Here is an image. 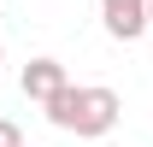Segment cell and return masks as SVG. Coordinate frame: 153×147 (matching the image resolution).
<instances>
[{"label": "cell", "mask_w": 153, "mask_h": 147, "mask_svg": "<svg viewBox=\"0 0 153 147\" xmlns=\"http://www.w3.org/2000/svg\"><path fill=\"white\" fill-rule=\"evenodd\" d=\"M0 147H24V129L12 124V118H0Z\"/></svg>", "instance_id": "4"}, {"label": "cell", "mask_w": 153, "mask_h": 147, "mask_svg": "<svg viewBox=\"0 0 153 147\" xmlns=\"http://www.w3.org/2000/svg\"><path fill=\"white\" fill-rule=\"evenodd\" d=\"M147 30H153V0H147Z\"/></svg>", "instance_id": "5"}, {"label": "cell", "mask_w": 153, "mask_h": 147, "mask_svg": "<svg viewBox=\"0 0 153 147\" xmlns=\"http://www.w3.org/2000/svg\"><path fill=\"white\" fill-rule=\"evenodd\" d=\"M0 59H6V41H0Z\"/></svg>", "instance_id": "6"}, {"label": "cell", "mask_w": 153, "mask_h": 147, "mask_svg": "<svg viewBox=\"0 0 153 147\" xmlns=\"http://www.w3.org/2000/svg\"><path fill=\"white\" fill-rule=\"evenodd\" d=\"M100 24H106L112 41L147 36V0H100Z\"/></svg>", "instance_id": "2"}, {"label": "cell", "mask_w": 153, "mask_h": 147, "mask_svg": "<svg viewBox=\"0 0 153 147\" xmlns=\"http://www.w3.org/2000/svg\"><path fill=\"white\" fill-rule=\"evenodd\" d=\"M65 82H71V76H65V65H59V59H30V65L18 71V88H24V100H36V106L47 100V94H59Z\"/></svg>", "instance_id": "3"}, {"label": "cell", "mask_w": 153, "mask_h": 147, "mask_svg": "<svg viewBox=\"0 0 153 147\" xmlns=\"http://www.w3.org/2000/svg\"><path fill=\"white\" fill-rule=\"evenodd\" d=\"M24 147H30V141H24Z\"/></svg>", "instance_id": "7"}, {"label": "cell", "mask_w": 153, "mask_h": 147, "mask_svg": "<svg viewBox=\"0 0 153 147\" xmlns=\"http://www.w3.org/2000/svg\"><path fill=\"white\" fill-rule=\"evenodd\" d=\"M41 112H47V124H53V129H71V135L106 141L112 124L124 118V100H118L112 88H76V82H65L59 94L41 100Z\"/></svg>", "instance_id": "1"}, {"label": "cell", "mask_w": 153, "mask_h": 147, "mask_svg": "<svg viewBox=\"0 0 153 147\" xmlns=\"http://www.w3.org/2000/svg\"><path fill=\"white\" fill-rule=\"evenodd\" d=\"M106 147H112V141H106Z\"/></svg>", "instance_id": "8"}]
</instances>
